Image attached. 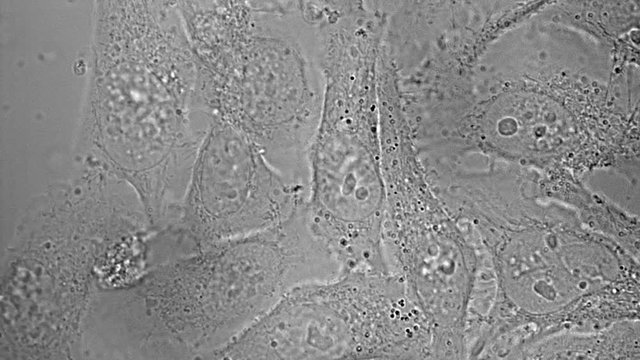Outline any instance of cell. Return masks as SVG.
<instances>
[{"instance_id":"obj_1","label":"cell","mask_w":640,"mask_h":360,"mask_svg":"<svg viewBox=\"0 0 640 360\" xmlns=\"http://www.w3.org/2000/svg\"><path fill=\"white\" fill-rule=\"evenodd\" d=\"M211 121L177 1H97L77 166L126 181L152 228H168Z\"/></svg>"},{"instance_id":"obj_2","label":"cell","mask_w":640,"mask_h":360,"mask_svg":"<svg viewBox=\"0 0 640 360\" xmlns=\"http://www.w3.org/2000/svg\"><path fill=\"white\" fill-rule=\"evenodd\" d=\"M340 273L303 204L275 226L98 289L83 323V359H214L290 290Z\"/></svg>"},{"instance_id":"obj_3","label":"cell","mask_w":640,"mask_h":360,"mask_svg":"<svg viewBox=\"0 0 640 360\" xmlns=\"http://www.w3.org/2000/svg\"><path fill=\"white\" fill-rule=\"evenodd\" d=\"M152 231L133 187L101 168L32 197L1 260L0 359H82L93 297Z\"/></svg>"},{"instance_id":"obj_4","label":"cell","mask_w":640,"mask_h":360,"mask_svg":"<svg viewBox=\"0 0 640 360\" xmlns=\"http://www.w3.org/2000/svg\"><path fill=\"white\" fill-rule=\"evenodd\" d=\"M212 117L250 137L308 196L324 98L313 1H177Z\"/></svg>"},{"instance_id":"obj_5","label":"cell","mask_w":640,"mask_h":360,"mask_svg":"<svg viewBox=\"0 0 640 360\" xmlns=\"http://www.w3.org/2000/svg\"><path fill=\"white\" fill-rule=\"evenodd\" d=\"M382 37L377 22L358 15L332 18L319 30L324 98L309 151L305 211L310 229L333 253L341 273L388 271L377 88Z\"/></svg>"},{"instance_id":"obj_6","label":"cell","mask_w":640,"mask_h":360,"mask_svg":"<svg viewBox=\"0 0 640 360\" xmlns=\"http://www.w3.org/2000/svg\"><path fill=\"white\" fill-rule=\"evenodd\" d=\"M214 359H433L432 333L399 277L354 269L296 286Z\"/></svg>"},{"instance_id":"obj_7","label":"cell","mask_w":640,"mask_h":360,"mask_svg":"<svg viewBox=\"0 0 640 360\" xmlns=\"http://www.w3.org/2000/svg\"><path fill=\"white\" fill-rule=\"evenodd\" d=\"M381 152L387 269L400 278L427 320L433 359H466L468 312L484 248L473 229L436 195L406 134H384Z\"/></svg>"},{"instance_id":"obj_8","label":"cell","mask_w":640,"mask_h":360,"mask_svg":"<svg viewBox=\"0 0 640 360\" xmlns=\"http://www.w3.org/2000/svg\"><path fill=\"white\" fill-rule=\"evenodd\" d=\"M242 131L212 117L170 228L178 256L275 226L306 202Z\"/></svg>"},{"instance_id":"obj_9","label":"cell","mask_w":640,"mask_h":360,"mask_svg":"<svg viewBox=\"0 0 640 360\" xmlns=\"http://www.w3.org/2000/svg\"><path fill=\"white\" fill-rule=\"evenodd\" d=\"M639 320H619L595 331H562L524 348L518 359H639Z\"/></svg>"}]
</instances>
